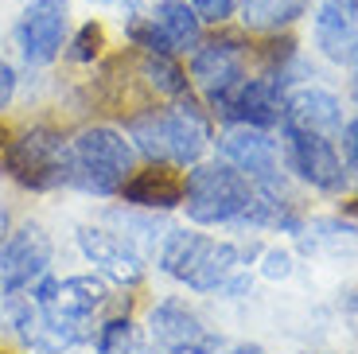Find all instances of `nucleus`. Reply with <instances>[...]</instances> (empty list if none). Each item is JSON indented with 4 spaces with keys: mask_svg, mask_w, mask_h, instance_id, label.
<instances>
[{
    "mask_svg": "<svg viewBox=\"0 0 358 354\" xmlns=\"http://www.w3.org/2000/svg\"><path fill=\"white\" fill-rule=\"evenodd\" d=\"M253 199V183L230 164H203L187 176L183 187V206L187 218L199 226H218V222L242 218V211Z\"/></svg>",
    "mask_w": 358,
    "mask_h": 354,
    "instance_id": "obj_1",
    "label": "nucleus"
},
{
    "mask_svg": "<svg viewBox=\"0 0 358 354\" xmlns=\"http://www.w3.org/2000/svg\"><path fill=\"white\" fill-rule=\"evenodd\" d=\"M133 141L148 160H171V164H195L203 156L206 121L195 113V106H179L168 113H144L133 121Z\"/></svg>",
    "mask_w": 358,
    "mask_h": 354,
    "instance_id": "obj_2",
    "label": "nucleus"
},
{
    "mask_svg": "<svg viewBox=\"0 0 358 354\" xmlns=\"http://www.w3.org/2000/svg\"><path fill=\"white\" fill-rule=\"evenodd\" d=\"M160 265H164V273L183 281L187 288L210 292V288H222L230 281V273L238 269V249L226 246V241L183 230L168 238V246L160 253Z\"/></svg>",
    "mask_w": 358,
    "mask_h": 354,
    "instance_id": "obj_3",
    "label": "nucleus"
},
{
    "mask_svg": "<svg viewBox=\"0 0 358 354\" xmlns=\"http://www.w3.org/2000/svg\"><path fill=\"white\" fill-rule=\"evenodd\" d=\"M133 171V148L113 129H86L71 144V179L94 195L121 191Z\"/></svg>",
    "mask_w": 358,
    "mask_h": 354,
    "instance_id": "obj_4",
    "label": "nucleus"
},
{
    "mask_svg": "<svg viewBox=\"0 0 358 354\" xmlns=\"http://www.w3.org/2000/svg\"><path fill=\"white\" fill-rule=\"evenodd\" d=\"M4 168L16 183L31 191H55L71 183V148L51 129H31L4 148Z\"/></svg>",
    "mask_w": 358,
    "mask_h": 354,
    "instance_id": "obj_5",
    "label": "nucleus"
},
{
    "mask_svg": "<svg viewBox=\"0 0 358 354\" xmlns=\"http://www.w3.org/2000/svg\"><path fill=\"white\" fill-rule=\"evenodd\" d=\"M285 141H288V164H292V171H300L312 187H320V191H339L347 183L343 160L335 156L331 141L323 133H304V129L285 125Z\"/></svg>",
    "mask_w": 358,
    "mask_h": 354,
    "instance_id": "obj_6",
    "label": "nucleus"
},
{
    "mask_svg": "<svg viewBox=\"0 0 358 354\" xmlns=\"http://www.w3.org/2000/svg\"><path fill=\"white\" fill-rule=\"evenodd\" d=\"M222 152H226V160H230L234 168H238L253 187H257V191H277V183H280L277 144L268 141L261 129H253V125H242V129L226 133Z\"/></svg>",
    "mask_w": 358,
    "mask_h": 354,
    "instance_id": "obj_7",
    "label": "nucleus"
},
{
    "mask_svg": "<svg viewBox=\"0 0 358 354\" xmlns=\"http://www.w3.org/2000/svg\"><path fill=\"white\" fill-rule=\"evenodd\" d=\"M47 265H51V238L39 226H24L0 249V288L20 292L36 276H43Z\"/></svg>",
    "mask_w": 358,
    "mask_h": 354,
    "instance_id": "obj_8",
    "label": "nucleus"
},
{
    "mask_svg": "<svg viewBox=\"0 0 358 354\" xmlns=\"http://www.w3.org/2000/svg\"><path fill=\"white\" fill-rule=\"evenodd\" d=\"M215 109L226 117V121L253 125V129H268V125L280 121V98H277V86H273L268 78L234 82L230 90L215 94Z\"/></svg>",
    "mask_w": 358,
    "mask_h": 354,
    "instance_id": "obj_9",
    "label": "nucleus"
},
{
    "mask_svg": "<svg viewBox=\"0 0 358 354\" xmlns=\"http://www.w3.org/2000/svg\"><path fill=\"white\" fill-rule=\"evenodd\" d=\"M148 331L152 339L171 354H210V335L199 323L195 311H187V304L179 300H164L152 308L148 316Z\"/></svg>",
    "mask_w": 358,
    "mask_h": 354,
    "instance_id": "obj_10",
    "label": "nucleus"
},
{
    "mask_svg": "<svg viewBox=\"0 0 358 354\" xmlns=\"http://www.w3.org/2000/svg\"><path fill=\"white\" fill-rule=\"evenodd\" d=\"M63 31H66V0H36L24 16V55L27 62H51L63 51Z\"/></svg>",
    "mask_w": 358,
    "mask_h": 354,
    "instance_id": "obj_11",
    "label": "nucleus"
},
{
    "mask_svg": "<svg viewBox=\"0 0 358 354\" xmlns=\"http://www.w3.org/2000/svg\"><path fill=\"white\" fill-rule=\"evenodd\" d=\"M358 0H327L315 16V39L331 62L358 59Z\"/></svg>",
    "mask_w": 358,
    "mask_h": 354,
    "instance_id": "obj_12",
    "label": "nucleus"
},
{
    "mask_svg": "<svg viewBox=\"0 0 358 354\" xmlns=\"http://www.w3.org/2000/svg\"><path fill=\"white\" fill-rule=\"evenodd\" d=\"M183 187H187V179L179 176L176 168H168V164L152 160V168L129 176L121 191H125V203L152 206V211H168V206L183 203Z\"/></svg>",
    "mask_w": 358,
    "mask_h": 354,
    "instance_id": "obj_13",
    "label": "nucleus"
},
{
    "mask_svg": "<svg viewBox=\"0 0 358 354\" xmlns=\"http://www.w3.org/2000/svg\"><path fill=\"white\" fill-rule=\"evenodd\" d=\"M191 74L199 78V86H206V94L215 98L222 90H230L234 82H242V43L238 39H210L203 51H195Z\"/></svg>",
    "mask_w": 358,
    "mask_h": 354,
    "instance_id": "obj_14",
    "label": "nucleus"
},
{
    "mask_svg": "<svg viewBox=\"0 0 358 354\" xmlns=\"http://www.w3.org/2000/svg\"><path fill=\"white\" fill-rule=\"evenodd\" d=\"M280 121L292 125V129H304V133H335L343 121L339 113V101L327 94V90H300V94H292L285 106V113H280Z\"/></svg>",
    "mask_w": 358,
    "mask_h": 354,
    "instance_id": "obj_15",
    "label": "nucleus"
},
{
    "mask_svg": "<svg viewBox=\"0 0 358 354\" xmlns=\"http://www.w3.org/2000/svg\"><path fill=\"white\" fill-rule=\"evenodd\" d=\"M78 241H82L90 261L101 265L113 281H136L141 276V257L125 246V238H113L106 230H82Z\"/></svg>",
    "mask_w": 358,
    "mask_h": 354,
    "instance_id": "obj_16",
    "label": "nucleus"
},
{
    "mask_svg": "<svg viewBox=\"0 0 358 354\" xmlns=\"http://www.w3.org/2000/svg\"><path fill=\"white\" fill-rule=\"evenodd\" d=\"M156 27L164 31V39L171 43V51H191L199 47L203 39V27H199V12L183 0H164L160 8H156Z\"/></svg>",
    "mask_w": 358,
    "mask_h": 354,
    "instance_id": "obj_17",
    "label": "nucleus"
},
{
    "mask_svg": "<svg viewBox=\"0 0 358 354\" xmlns=\"http://www.w3.org/2000/svg\"><path fill=\"white\" fill-rule=\"evenodd\" d=\"M106 300V284L94 281V276H71V281L59 284V296H55V308L71 319H86L94 308H101Z\"/></svg>",
    "mask_w": 358,
    "mask_h": 354,
    "instance_id": "obj_18",
    "label": "nucleus"
},
{
    "mask_svg": "<svg viewBox=\"0 0 358 354\" xmlns=\"http://www.w3.org/2000/svg\"><path fill=\"white\" fill-rule=\"evenodd\" d=\"M308 0H242V20L257 31H273V27L292 24L296 16H304Z\"/></svg>",
    "mask_w": 358,
    "mask_h": 354,
    "instance_id": "obj_19",
    "label": "nucleus"
},
{
    "mask_svg": "<svg viewBox=\"0 0 358 354\" xmlns=\"http://www.w3.org/2000/svg\"><path fill=\"white\" fill-rule=\"evenodd\" d=\"M144 74H148V82H152L156 90H164V94H171V98L187 94V74L179 71V62L171 59V55H148Z\"/></svg>",
    "mask_w": 358,
    "mask_h": 354,
    "instance_id": "obj_20",
    "label": "nucleus"
},
{
    "mask_svg": "<svg viewBox=\"0 0 358 354\" xmlns=\"http://www.w3.org/2000/svg\"><path fill=\"white\" fill-rule=\"evenodd\" d=\"M101 43H106V36H101V27L98 24H86L74 36V43H71V59L74 62H94L101 55Z\"/></svg>",
    "mask_w": 358,
    "mask_h": 354,
    "instance_id": "obj_21",
    "label": "nucleus"
},
{
    "mask_svg": "<svg viewBox=\"0 0 358 354\" xmlns=\"http://www.w3.org/2000/svg\"><path fill=\"white\" fill-rule=\"evenodd\" d=\"M129 335H133V323H129V319H109L106 327H101L98 354H125Z\"/></svg>",
    "mask_w": 358,
    "mask_h": 354,
    "instance_id": "obj_22",
    "label": "nucleus"
},
{
    "mask_svg": "<svg viewBox=\"0 0 358 354\" xmlns=\"http://www.w3.org/2000/svg\"><path fill=\"white\" fill-rule=\"evenodd\" d=\"M133 43L144 47L148 55H171V43L164 39V31L156 24H133Z\"/></svg>",
    "mask_w": 358,
    "mask_h": 354,
    "instance_id": "obj_23",
    "label": "nucleus"
},
{
    "mask_svg": "<svg viewBox=\"0 0 358 354\" xmlns=\"http://www.w3.org/2000/svg\"><path fill=\"white\" fill-rule=\"evenodd\" d=\"M234 4H238V0H191V8L199 12V20H215V24H222V20L230 16Z\"/></svg>",
    "mask_w": 358,
    "mask_h": 354,
    "instance_id": "obj_24",
    "label": "nucleus"
},
{
    "mask_svg": "<svg viewBox=\"0 0 358 354\" xmlns=\"http://www.w3.org/2000/svg\"><path fill=\"white\" fill-rule=\"evenodd\" d=\"M292 273V261H288V253H280V249H273V253L265 257V276L268 281H280V276Z\"/></svg>",
    "mask_w": 358,
    "mask_h": 354,
    "instance_id": "obj_25",
    "label": "nucleus"
},
{
    "mask_svg": "<svg viewBox=\"0 0 358 354\" xmlns=\"http://www.w3.org/2000/svg\"><path fill=\"white\" fill-rule=\"evenodd\" d=\"M12 94H16V71H12L4 59H0V109H8Z\"/></svg>",
    "mask_w": 358,
    "mask_h": 354,
    "instance_id": "obj_26",
    "label": "nucleus"
},
{
    "mask_svg": "<svg viewBox=\"0 0 358 354\" xmlns=\"http://www.w3.org/2000/svg\"><path fill=\"white\" fill-rule=\"evenodd\" d=\"M343 156H347V164L358 171V121H350L347 129H343Z\"/></svg>",
    "mask_w": 358,
    "mask_h": 354,
    "instance_id": "obj_27",
    "label": "nucleus"
},
{
    "mask_svg": "<svg viewBox=\"0 0 358 354\" xmlns=\"http://www.w3.org/2000/svg\"><path fill=\"white\" fill-rule=\"evenodd\" d=\"M55 296H59V281H43L36 288V304H39V308H55Z\"/></svg>",
    "mask_w": 358,
    "mask_h": 354,
    "instance_id": "obj_28",
    "label": "nucleus"
},
{
    "mask_svg": "<svg viewBox=\"0 0 358 354\" xmlns=\"http://www.w3.org/2000/svg\"><path fill=\"white\" fill-rule=\"evenodd\" d=\"M218 354H265V351L253 346V343H238V346H226V351H218Z\"/></svg>",
    "mask_w": 358,
    "mask_h": 354,
    "instance_id": "obj_29",
    "label": "nucleus"
},
{
    "mask_svg": "<svg viewBox=\"0 0 358 354\" xmlns=\"http://www.w3.org/2000/svg\"><path fill=\"white\" fill-rule=\"evenodd\" d=\"M8 148V133H4V125H0V152Z\"/></svg>",
    "mask_w": 358,
    "mask_h": 354,
    "instance_id": "obj_30",
    "label": "nucleus"
},
{
    "mask_svg": "<svg viewBox=\"0 0 358 354\" xmlns=\"http://www.w3.org/2000/svg\"><path fill=\"white\" fill-rule=\"evenodd\" d=\"M129 354H160V351H129Z\"/></svg>",
    "mask_w": 358,
    "mask_h": 354,
    "instance_id": "obj_31",
    "label": "nucleus"
},
{
    "mask_svg": "<svg viewBox=\"0 0 358 354\" xmlns=\"http://www.w3.org/2000/svg\"><path fill=\"white\" fill-rule=\"evenodd\" d=\"M350 304H355V308H358V296H355V300H350Z\"/></svg>",
    "mask_w": 358,
    "mask_h": 354,
    "instance_id": "obj_32",
    "label": "nucleus"
},
{
    "mask_svg": "<svg viewBox=\"0 0 358 354\" xmlns=\"http://www.w3.org/2000/svg\"><path fill=\"white\" fill-rule=\"evenodd\" d=\"M355 94H358V82H355Z\"/></svg>",
    "mask_w": 358,
    "mask_h": 354,
    "instance_id": "obj_33",
    "label": "nucleus"
}]
</instances>
